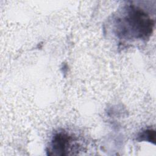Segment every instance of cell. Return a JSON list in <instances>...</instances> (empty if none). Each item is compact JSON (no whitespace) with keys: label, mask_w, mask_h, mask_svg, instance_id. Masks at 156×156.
Returning a JSON list of instances; mask_svg holds the SVG:
<instances>
[{"label":"cell","mask_w":156,"mask_h":156,"mask_svg":"<svg viewBox=\"0 0 156 156\" xmlns=\"http://www.w3.org/2000/svg\"><path fill=\"white\" fill-rule=\"evenodd\" d=\"M118 24L117 30L122 37L146 38L152 33L154 21L141 9L134 6L129 7L127 13Z\"/></svg>","instance_id":"cell-1"},{"label":"cell","mask_w":156,"mask_h":156,"mask_svg":"<svg viewBox=\"0 0 156 156\" xmlns=\"http://www.w3.org/2000/svg\"><path fill=\"white\" fill-rule=\"evenodd\" d=\"M71 138L68 135L60 132L54 135L49 144L48 150V155H66L71 146Z\"/></svg>","instance_id":"cell-2"},{"label":"cell","mask_w":156,"mask_h":156,"mask_svg":"<svg viewBox=\"0 0 156 156\" xmlns=\"http://www.w3.org/2000/svg\"><path fill=\"white\" fill-rule=\"evenodd\" d=\"M155 132L152 130H147L141 134L139 136L141 140H146L155 142Z\"/></svg>","instance_id":"cell-3"}]
</instances>
